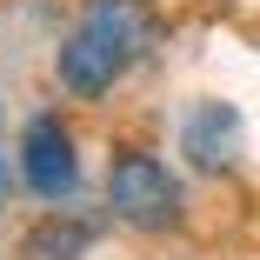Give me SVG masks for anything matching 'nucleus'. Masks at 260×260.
I'll return each instance as SVG.
<instances>
[{"label":"nucleus","mask_w":260,"mask_h":260,"mask_svg":"<svg viewBox=\"0 0 260 260\" xmlns=\"http://www.w3.org/2000/svg\"><path fill=\"white\" fill-rule=\"evenodd\" d=\"M20 180L40 200H67L80 187V147H74V127L60 114H34L27 120V134H20Z\"/></svg>","instance_id":"nucleus-3"},{"label":"nucleus","mask_w":260,"mask_h":260,"mask_svg":"<svg viewBox=\"0 0 260 260\" xmlns=\"http://www.w3.org/2000/svg\"><path fill=\"white\" fill-rule=\"evenodd\" d=\"M107 214L127 220V227H140V234H167L187 214V193H180V180H174V167L160 160V153L120 147L114 167H107Z\"/></svg>","instance_id":"nucleus-2"},{"label":"nucleus","mask_w":260,"mask_h":260,"mask_svg":"<svg viewBox=\"0 0 260 260\" xmlns=\"http://www.w3.org/2000/svg\"><path fill=\"white\" fill-rule=\"evenodd\" d=\"M180 147H187V160L200 174H234L240 167V114L220 107V100H207V107H193L180 120Z\"/></svg>","instance_id":"nucleus-4"},{"label":"nucleus","mask_w":260,"mask_h":260,"mask_svg":"<svg viewBox=\"0 0 260 260\" xmlns=\"http://www.w3.org/2000/svg\"><path fill=\"white\" fill-rule=\"evenodd\" d=\"M87 247H93V227H87V220H74V214H47V220L27 234L20 253H27V260H80Z\"/></svg>","instance_id":"nucleus-5"},{"label":"nucleus","mask_w":260,"mask_h":260,"mask_svg":"<svg viewBox=\"0 0 260 260\" xmlns=\"http://www.w3.org/2000/svg\"><path fill=\"white\" fill-rule=\"evenodd\" d=\"M153 0H87L74 14V27L60 34V54H54V74L74 100H100L114 93L140 54L153 47Z\"/></svg>","instance_id":"nucleus-1"}]
</instances>
